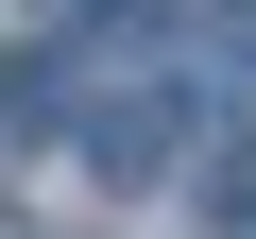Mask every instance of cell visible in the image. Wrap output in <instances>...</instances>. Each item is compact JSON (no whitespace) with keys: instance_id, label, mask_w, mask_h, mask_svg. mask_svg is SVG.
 Wrapping results in <instances>:
<instances>
[{"instance_id":"cell-1","label":"cell","mask_w":256,"mask_h":239,"mask_svg":"<svg viewBox=\"0 0 256 239\" xmlns=\"http://www.w3.org/2000/svg\"><path fill=\"white\" fill-rule=\"evenodd\" d=\"M171 154H188V102H171V86H120V102H86V171H102V188H154Z\"/></svg>"},{"instance_id":"cell-2","label":"cell","mask_w":256,"mask_h":239,"mask_svg":"<svg viewBox=\"0 0 256 239\" xmlns=\"http://www.w3.org/2000/svg\"><path fill=\"white\" fill-rule=\"evenodd\" d=\"M205 222H222V239H256V137H222V154H205Z\"/></svg>"}]
</instances>
